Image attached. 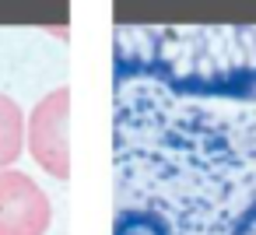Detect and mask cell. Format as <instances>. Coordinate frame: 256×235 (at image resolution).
<instances>
[{"mask_svg": "<svg viewBox=\"0 0 256 235\" xmlns=\"http://www.w3.org/2000/svg\"><path fill=\"white\" fill-rule=\"evenodd\" d=\"M67 116H70V88H53L36 109L25 116V148L53 179H70V144H67Z\"/></svg>", "mask_w": 256, "mask_h": 235, "instance_id": "cell-1", "label": "cell"}, {"mask_svg": "<svg viewBox=\"0 0 256 235\" xmlns=\"http://www.w3.org/2000/svg\"><path fill=\"white\" fill-rule=\"evenodd\" d=\"M50 221L53 204L28 172H0V235H46Z\"/></svg>", "mask_w": 256, "mask_h": 235, "instance_id": "cell-2", "label": "cell"}, {"mask_svg": "<svg viewBox=\"0 0 256 235\" xmlns=\"http://www.w3.org/2000/svg\"><path fill=\"white\" fill-rule=\"evenodd\" d=\"M25 151V112L0 92V172L11 168Z\"/></svg>", "mask_w": 256, "mask_h": 235, "instance_id": "cell-3", "label": "cell"}, {"mask_svg": "<svg viewBox=\"0 0 256 235\" xmlns=\"http://www.w3.org/2000/svg\"><path fill=\"white\" fill-rule=\"evenodd\" d=\"M116 235H172L168 224L154 214H137V210H126L120 221H116Z\"/></svg>", "mask_w": 256, "mask_h": 235, "instance_id": "cell-4", "label": "cell"}, {"mask_svg": "<svg viewBox=\"0 0 256 235\" xmlns=\"http://www.w3.org/2000/svg\"><path fill=\"white\" fill-rule=\"evenodd\" d=\"M238 235H256V214H252V218H249V221L238 228Z\"/></svg>", "mask_w": 256, "mask_h": 235, "instance_id": "cell-5", "label": "cell"}]
</instances>
